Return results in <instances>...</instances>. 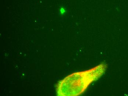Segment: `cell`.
Instances as JSON below:
<instances>
[{
    "label": "cell",
    "instance_id": "2",
    "mask_svg": "<svg viewBox=\"0 0 128 96\" xmlns=\"http://www.w3.org/2000/svg\"><path fill=\"white\" fill-rule=\"evenodd\" d=\"M60 12L61 14H64V13H65L66 9H65L64 8V7H62L60 9Z\"/></svg>",
    "mask_w": 128,
    "mask_h": 96
},
{
    "label": "cell",
    "instance_id": "1",
    "mask_svg": "<svg viewBox=\"0 0 128 96\" xmlns=\"http://www.w3.org/2000/svg\"><path fill=\"white\" fill-rule=\"evenodd\" d=\"M108 67L102 63L92 68L74 72L58 82L56 86V95L77 96L82 95L90 85L104 74Z\"/></svg>",
    "mask_w": 128,
    "mask_h": 96
}]
</instances>
